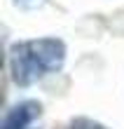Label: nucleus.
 <instances>
[{
    "instance_id": "nucleus-2",
    "label": "nucleus",
    "mask_w": 124,
    "mask_h": 129,
    "mask_svg": "<svg viewBox=\"0 0 124 129\" xmlns=\"http://www.w3.org/2000/svg\"><path fill=\"white\" fill-rule=\"evenodd\" d=\"M40 110H42V106L37 101H33V99L21 101V103L12 106V108L5 113L0 129H26L37 115H40Z\"/></svg>"
},
{
    "instance_id": "nucleus-1",
    "label": "nucleus",
    "mask_w": 124,
    "mask_h": 129,
    "mask_svg": "<svg viewBox=\"0 0 124 129\" xmlns=\"http://www.w3.org/2000/svg\"><path fill=\"white\" fill-rule=\"evenodd\" d=\"M66 61V45L59 38H37L17 42L10 49L12 80L19 87H30L47 73H56Z\"/></svg>"
},
{
    "instance_id": "nucleus-3",
    "label": "nucleus",
    "mask_w": 124,
    "mask_h": 129,
    "mask_svg": "<svg viewBox=\"0 0 124 129\" xmlns=\"http://www.w3.org/2000/svg\"><path fill=\"white\" fill-rule=\"evenodd\" d=\"M70 129H108V127L91 120V117H75L70 122Z\"/></svg>"
},
{
    "instance_id": "nucleus-4",
    "label": "nucleus",
    "mask_w": 124,
    "mask_h": 129,
    "mask_svg": "<svg viewBox=\"0 0 124 129\" xmlns=\"http://www.w3.org/2000/svg\"><path fill=\"white\" fill-rule=\"evenodd\" d=\"M17 5H21V7H26V10H30V7H37L42 3V0H14Z\"/></svg>"
}]
</instances>
